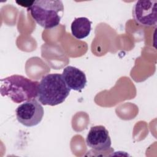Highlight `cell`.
<instances>
[{"label": "cell", "mask_w": 157, "mask_h": 157, "mask_svg": "<svg viewBox=\"0 0 157 157\" xmlns=\"http://www.w3.org/2000/svg\"><path fill=\"white\" fill-rule=\"evenodd\" d=\"M86 145L99 152L111 149V139L107 129L102 125L92 126L86 138Z\"/></svg>", "instance_id": "6"}, {"label": "cell", "mask_w": 157, "mask_h": 157, "mask_svg": "<svg viewBox=\"0 0 157 157\" xmlns=\"http://www.w3.org/2000/svg\"><path fill=\"white\" fill-rule=\"evenodd\" d=\"M71 90L62 74H49L44 76L39 82L37 99L43 105L55 106L63 103Z\"/></svg>", "instance_id": "2"}, {"label": "cell", "mask_w": 157, "mask_h": 157, "mask_svg": "<svg viewBox=\"0 0 157 157\" xmlns=\"http://www.w3.org/2000/svg\"><path fill=\"white\" fill-rule=\"evenodd\" d=\"M19 123L27 127L37 125L42 120L44 111L40 102L35 98L24 102L15 110Z\"/></svg>", "instance_id": "4"}, {"label": "cell", "mask_w": 157, "mask_h": 157, "mask_svg": "<svg viewBox=\"0 0 157 157\" xmlns=\"http://www.w3.org/2000/svg\"><path fill=\"white\" fill-rule=\"evenodd\" d=\"M34 1H16V2L21 6L25 7H30L31 6V5L33 4V3L34 2Z\"/></svg>", "instance_id": "9"}, {"label": "cell", "mask_w": 157, "mask_h": 157, "mask_svg": "<svg viewBox=\"0 0 157 157\" xmlns=\"http://www.w3.org/2000/svg\"><path fill=\"white\" fill-rule=\"evenodd\" d=\"M92 22L86 17L75 18L71 23L72 36L77 39H83L90 34Z\"/></svg>", "instance_id": "8"}, {"label": "cell", "mask_w": 157, "mask_h": 157, "mask_svg": "<svg viewBox=\"0 0 157 157\" xmlns=\"http://www.w3.org/2000/svg\"><path fill=\"white\" fill-rule=\"evenodd\" d=\"M132 14L135 21L141 26H155L157 21V1H137L133 6Z\"/></svg>", "instance_id": "5"}, {"label": "cell", "mask_w": 157, "mask_h": 157, "mask_svg": "<svg viewBox=\"0 0 157 157\" xmlns=\"http://www.w3.org/2000/svg\"><path fill=\"white\" fill-rule=\"evenodd\" d=\"M62 76L66 85L71 90L81 91L86 85L87 80L85 73L75 67H66L63 69Z\"/></svg>", "instance_id": "7"}, {"label": "cell", "mask_w": 157, "mask_h": 157, "mask_svg": "<svg viewBox=\"0 0 157 157\" xmlns=\"http://www.w3.org/2000/svg\"><path fill=\"white\" fill-rule=\"evenodd\" d=\"M0 93L15 103H21L37 97L39 83L20 75H12L1 79Z\"/></svg>", "instance_id": "1"}, {"label": "cell", "mask_w": 157, "mask_h": 157, "mask_svg": "<svg viewBox=\"0 0 157 157\" xmlns=\"http://www.w3.org/2000/svg\"><path fill=\"white\" fill-rule=\"evenodd\" d=\"M33 20L45 29L58 26L64 14V5L60 0L34 1L28 8Z\"/></svg>", "instance_id": "3"}]
</instances>
